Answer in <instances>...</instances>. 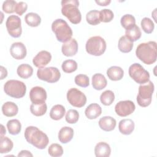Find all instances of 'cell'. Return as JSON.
I'll return each instance as SVG.
<instances>
[{
	"instance_id": "cell-1",
	"label": "cell",
	"mask_w": 157,
	"mask_h": 157,
	"mask_svg": "<svg viewBox=\"0 0 157 157\" xmlns=\"http://www.w3.org/2000/svg\"><path fill=\"white\" fill-rule=\"evenodd\" d=\"M24 136L29 144L38 149H44L49 142L47 135L36 126H28L25 129Z\"/></svg>"
},
{
	"instance_id": "cell-2",
	"label": "cell",
	"mask_w": 157,
	"mask_h": 157,
	"mask_svg": "<svg viewBox=\"0 0 157 157\" xmlns=\"http://www.w3.org/2000/svg\"><path fill=\"white\" fill-rule=\"evenodd\" d=\"M156 42L148 41L140 44L136 50V56L144 64L150 65L156 61Z\"/></svg>"
},
{
	"instance_id": "cell-3",
	"label": "cell",
	"mask_w": 157,
	"mask_h": 157,
	"mask_svg": "<svg viewBox=\"0 0 157 157\" xmlns=\"http://www.w3.org/2000/svg\"><path fill=\"white\" fill-rule=\"evenodd\" d=\"M61 4L62 14L71 23L78 24L81 21L82 15L78 9L79 2L77 0H63Z\"/></svg>"
},
{
	"instance_id": "cell-4",
	"label": "cell",
	"mask_w": 157,
	"mask_h": 157,
	"mask_svg": "<svg viewBox=\"0 0 157 157\" xmlns=\"http://www.w3.org/2000/svg\"><path fill=\"white\" fill-rule=\"evenodd\" d=\"M52 30L55 33L57 40L63 43L69 40L73 34L67 23L62 18H58L53 21Z\"/></svg>"
},
{
	"instance_id": "cell-5",
	"label": "cell",
	"mask_w": 157,
	"mask_h": 157,
	"mask_svg": "<svg viewBox=\"0 0 157 157\" xmlns=\"http://www.w3.org/2000/svg\"><path fill=\"white\" fill-rule=\"evenodd\" d=\"M5 93L16 99L23 98L26 92V86L21 81L17 80H9L4 85Z\"/></svg>"
},
{
	"instance_id": "cell-6",
	"label": "cell",
	"mask_w": 157,
	"mask_h": 157,
	"mask_svg": "<svg viewBox=\"0 0 157 157\" xmlns=\"http://www.w3.org/2000/svg\"><path fill=\"white\" fill-rule=\"evenodd\" d=\"M154 90V84L150 80L139 86V93L137 96V102L139 105L146 107L151 104Z\"/></svg>"
},
{
	"instance_id": "cell-7",
	"label": "cell",
	"mask_w": 157,
	"mask_h": 157,
	"mask_svg": "<svg viewBox=\"0 0 157 157\" xmlns=\"http://www.w3.org/2000/svg\"><path fill=\"white\" fill-rule=\"evenodd\" d=\"M106 47L105 40L99 36L91 37L88 39L85 45L86 52L91 55L96 56L102 55L105 52Z\"/></svg>"
},
{
	"instance_id": "cell-8",
	"label": "cell",
	"mask_w": 157,
	"mask_h": 157,
	"mask_svg": "<svg viewBox=\"0 0 157 157\" xmlns=\"http://www.w3.org/2000/svg\"><path fill=\"white\" fill-rule=\"evenodd\" d=\"M130 77L136 83L142 85L150 80V74L139 63H134L131 65L128 70Z\"/></svg>"
},
{
	"instance_id": "cell-9",
	"label": "cell",
	"mask_w": 157,
	"mask_h": 157,
	"mask_svg": "<svg viewBox=\"0 0 157 157\" xmlns=\"http://www.w3.org/2000/svg\"><path fill=\"white\" fill-rule=\"evenodd\" d=\"M37 76L41 80L52 83L57 82L59 80L61 73L59 69L55 67H41L38 69Z\"/></svg>"
},
{
	"instance_id": "cell-10",
	"label": "cell",
	"mask_w": 157,
	"mask_h": 157,
	"mask_svg": "<svg viewBox=\"0 0 157 157\" xmlns=\"http://www.w3.org/2000/svg\"><path fill=\"white\" fill-rule=\"evenodd\" d=\"M6 26L8 33L14 38L20 37L22 33L21 19L17 15H12L8 17L6 22Z\"/></svg>"
},
{
	"instance_id": "cell-11",
	"label": "cell",
	"mask_w": 157,
	"mask_h": 157,
	"mask_svg": "<svg viewBox=\"0 0 157 157\" xmlns=\"http://www.w3.org/2000/svg\"><path fill=\"white\" fill-rule=\"evenodd\" d=\"M67 99L71 105L78 108L83 107L86 103L85 94L75 88H70L67 91Z\"/></svg>"
},
{
	"instance_id": "cell-12",
	"label": "cell",
	"mask_w": 157,
	"mask_h": 157,
	"mask_svg": "<svg viewBox=\"0 0 157 157\" xmlns=\"http://www.w3.org/2000/svg\"><path fill=\"white\" fill-rule=\"evenodd\" d=\"M136 109L134 103L130 100L119 101L115 106L116 113L122 117H126L134 112Z\"/></svg>"
},
{
	"instance_id": "cell-13",
	"label": "cell",
	"mask_w": 157,
	"mask_h": 157,
	"mask_svg": "<svg viewBox=\"0 0 157 157\" xmlns=\"http://www.w3.org/2000/svg\"><path fill=\"white\" fill-rule=\"evenodd\" d=\"M47 95L45 90L41 86H34L29 91V98L32 104H39L44 103Z\"/></svg>"
},
{
	"instance_id": "cell-14",
	"label": "cell",
	"mask_w": 157,
	"mask_h": 157,
	"mask_svg": "<svg viewBox=\"0 0 157 157\" xmlns=\"http://www.w3.org/2000/svg\"><path fill=\"white\" fill-rule=\"evenodd\" d=\"M52 59L51 53L46 50L39 52L33 59V64L38 67L41 68L47 66Z\"/></svg>"
},
{
	"instance_id": "cell-15",
	"label": "cell",
	"mask_w": 157,
	"mask_h": 157,
	"mask_svg": "<svg viewBox=\"0 0 157 157\" xmlns=\"http://www.w3.org/2000/svg\"><path fill=\"white\" fill-rule=\"evenodd\" d=\"M11 56L16 59H24L27 54V50L25 45L20 42H14L12 44L10 48Z\"/></svg>"
},
{
	"instance_id": "cell-16",
	"label": "cell",
	"mask_w": 157,
	"mask_h": 157,
	"mask_svg": "<svg viewBox=\"0 0 157 157\" xmlns=\"http://www.w3.org/2000/svg\"><path fill=\"white\" fill-rule=\"evenodd\" d=\"M78 51V43L77 40L71 38L69 40L64 42L61 47V52L66 56H72L75 55Z\"/></svg>"
},
{
	"instance_id": "cell-17",
	"label": "cell",
	"mask_w": 157,
	"mask_h": 157,
	"mask_svg": "<svg viewBox=\"0 0 157 157\" xmlns=\"http://www.w3.org/2000/svg\"><path fill=\"white\" fill-rule=\"evenodd\" d=\"M98 123L100 128L107 132L113 130L117 124L115 119L110 116H104L101 118Z\"/></svg>"
},
{
	"instance_id": "cell-18",
	"label": "cell",
	"mask_w": 157,
	"mask_h": 157,
	"mask_svg": "<svg viewBox=\"0 0 157 157\" xmlns=\"http://www.w3.org/2000/svg\"><path fill=\"white\" fill-rule=\"evenodd\" d=\"M135 127L134 122L131 119H123L120 120L118 124V129L120 132L124 135L131 134Z\"/></svg>"
},
{
	"instance_id": "cell-19",
	"label": "cell",
	"mask_w": 157,
	"mask_h": 157,
	"mask_svg": "<svg viewBox=\"0 0 157 157\" xmlns=\"http://www.w3.org/2000/svg\"><path fill=\"white\" fill-rule=\"evenodd\" d=\"M110 153V147L106 142H98L94 147V154L96 157H109Z\"/></svg>"
},
{
	"instance_id": "cell-20",
	"label": "cell",
	"mask_w": 157,
	"mask_h": 157,
	"mask_svg": "<svg viewBox=\"0 0 157 157\" xmlns=\"http://www.w3.org/2000/svg\"><path fill=\"white\" fill-rule=\"evenodd\" d=\"M102 113L101 107L96 103H92L90 104L85 110V114L86 117L90 119H96L99 117Z\"/></svg>"
},
{
	"instance_id": "cell-21",
	"label": "cell",
	"mask_w": 157,
	"mask_h": 157,
	"mask_svg": "<svg viewBox=\"0 0 157 157\" xmlns=\"http://www.w3.org/2000/svg\"><path fill=\"white\" fill-rule=\"evenodd\" d=\"M74 129L69 126H64L58 132V139L62 144H67L70 142L74 136Z\"/></svg>"
},
{
	"instance_id": "cell-22",
	"label": "cell",
	"mask_w": 157,
	"mask_h": 157,
	"mask_svg": "<svg viewBox=\"0 0 157 157\" xmlns=\"http://www.w3.org/2000/svg\"><path fill=\"white\" fill-rule=\"evenodd\" d=\"M107 84V80L104 75L96 73L92 77V86L96 90H101L106 87Z\"/></svg>"
},
{
	"instance_id": "cell-23",
	"label": "cell",
	"mask_w": 157,
	"mask_h": 157,
	"mask_svg": "<svg viewBox=\"0 0 157 157\" xmlns=\"http://www.w3.org/2000/svg\"><path fill=\"white\" fill-rule=\"evenodd\" d=\"M18 112V108L16 104L13 102L7 101L2 105V112L4 115L7 117L15 116Z\"/></svg>"
},
{
	"instance_id": "cell-24",
	"label": "cell",
	"mask_w": 157,
	"mask_h": 157,
	"mask_svg": "<svg viewBox=\"0 0 157 157\" xmlns=\"http://www.w3.org/2000/svg\"><path fill=\"white\" fill-rule=\"evenodd\" d=\"M107 75L109 78L113 81L120 80L124 75L123 69L119 66H111L107 70Z\"/></svg>"
},
{
	"instance_id": "cell-25",
	"label": "cell",
	"mask_w": 157,
	"mask_h": 157,
	"mask_svg": "<svg viewBox=\"0 0 157 157\" xmlns=\"http://www.w3.org/2000/svg\"><path fill=\"white\" fill-rule=\"evenodd\" d=\"M118 47L122 53H129L133 48V42L129 40L125 36H123L118 40Z\"/></svg>"
},
{
	"instance_id": "cell-26",
	"label": "cell",
	"mask_w": 157,
	"mask_h": 157,
	"mask_svg": "<svg viewBox=\"0 0 157 157\" xmlns=\"http://www.w3.org/2000/svg\"><path fill=\"white\" fill-rule=\"evenodd\" d=\"M66 113L64 107L61 104H56L52 107L50 112V117L54 120H61Z\"/></svg>"
},
{
	"instance_id": "cell-27",
	"label": "cell",
	"mask_w": 157,
	"mask_h": 157,
	"mask_svg": "<svg viewBox=\"0 0 157 157\" xmlns=\"http://www.w3.org/2000/svg\"><path fill=\"white\" fill-rule=\"evenodd\" d=\"M142 35V33L139 27L137 25H134L132 27L126 29L125 36L131 41L135 42L139 40Z\"/></svg>"
},
{
	"instance_id": "cell-28",
	"label": "cell",
	"mask_w": 157,
	"mask_h": 157,
	"mask_svg": "<svg viewBox=\"0 0 157 157\" xmlns=\"http://www.w3.org/2000/svg\"><path fill=\"white\" fill-rule=\"evenodd\" d=\"M17 72L20 77L26 79L33 75V69L28 64H21L18 66Z\"/></svg>"
},
{
	"instance_id": "cell-29",
	"label": "cell",
	"mask_w": 157,
	"mask_h": 157,
	"mask_svg": "<svg viewBox=\"0 0 157 157\" xmlns=\"http://www.w3.org/2000/svg\"><path fill=\"white\" fill-rule=\"evenodd\" d=\"M13 147L12 140L8 137L1 136L0 139V153L1 154L10 152Z\"/></svg>"
},
{
	"instance_id": "cell-30",
	"label": "cell",
	"mask_w": 157,
	"mask_h": 157,
	"mask_svg": "<svg viewBox=\"0 0 157 157\" xmlns=\"http://www.w3.org/2000/svg\"><path fill=\"white\" fill-rule=\"evenodd\" d=\"M26 23L31 27H37L41 23L40 17L36 13L29 12L25 17Z\"/></svg>"
},
{
	"instance_id": "cell-31",
	"label": "cell",
	"mask_w": 157,
	"mask_h": 157,
	"mask_svg": "<svg viewBox=\"0 0 157 157\" xmlns=\"http://www.w3.org/2000/svg\"><path fill=\"white\" fill-rule=\"evenodd\" d=\"M7 128L9 134L12 135H17L21 130V124L18 120L12 119L7 121Z\"/></svg>"
},
{
	"instance_id": "cell-32",
	"label": "cell",
	"mask_w": 157,
	"mask_h": 157,
	"mask_svg": "<svg viewBox=\"0 0 157 157\" xmlns=\"http://www.w3.org/2000/svg\"><path fill=\"white\" fill-rule=\"evenodd\" d=\"M47 110V106L45 102L39 104H32L30 105V111L33 115L36 117L44 115Z\"/></svg>"
},
{
	"instance_id": "cell-33",
	"label": "cell",
	"mask_w": 157,
	"mask_h": 157,
	"mask_svg": "<svg viewBox=\"0 0 157 157\" xmlns=\"http://www.w3.org/2000/svg\"><path fill=\"white\" fill-rule=\"evenodd\" d=\"M86 20L91 25H97L101 23L99 18V11L92 10L89 11L86 15Z\"/></svg>"
},
{
	"instance_id": "cell-34",
	"label": "cell",
	"mask_w": 157,
	"mask_h": 157,
	"mask_svg": "<svg viewBox=\"0 0 157 157\" xmlns=\"http://www.w3.org/2000/svg\"><path fill=\"white\" fill-rule=\"evenodd\" d=\"M115 100V94L111 90H105L100 96V101L104 105H110Z\"/></svg>"
},
{
	"instance_id": "cell-35",
	"label": "cell",
	"mask_w": 157,
	"mask_h": 157,
	"mask_svg": "<svg viewBox=\"0 0 157 157\" xmlns=\"http://www.w3.org/2000/svg\"><path fill=\"white\" fill-rule=\"evenodd\" d=\"M120 23L125 29H128L136 25V19L132 15L125 14L121 17Z\"/></svg>"
},
{
	"instance_id": "cell-36",
	"label": "cell",
	"mask_w": 157,
	"mask_h": 157,
	"mask_svg": "<svg viewBox=\"0 0 157 157\" xmlns=\"http://www.w3.org/2000/svg\"><path fill=\"white\" fill-rule=\"evenodd\" d=\"M77 63L73 59H67L63 61L61 67L66 73H72L77 69Z\"/></svg>"
},
{
	"instance_id": "cell-37",
	"label": "cell",
	"mask_w": 157,
	"mask_h": 157,
	"mask_svg": "<svg viewBox=\"0 0 157 157\" xmlns=\"http://www.w3.org/2000/svg\"><path fill=\"white\" fill-rule=\"evenodd\" d=\"M140 25L143 31L147 34H151L154 30L155 24L150 18H143L141 20Z\"/></svg>"
},
{
	"instance_id": "cell-38",
	"label": "cell",
	"mask_w": 157,
	"mask_h": 157,
	"mask_svg": "<svg viewBox=\"0 0 157 157\" xmlns=\"http://www.w3.org/2000/svg\"><path fill=\"white\" fill-rule=\"evenodd\" d=\"M48 154L52 157H59L63 154V149L61 145L58 144H52L48 148Z\"/></svg>"
},
{
	"instance_id": "cell-39",
	"label": "cell",
	"mask_w": 157,
	"mask_h": 157,
	"mask_svg": "<svg viewBox=\"0 0 157 157\" xmlns=\"http://www.w3.org/2000/svg\"><path fill=\"white\" fill-rule=\"evenodd\" d=\"M114 17V14L110 9H104L99 11V18L101 22L108 23L111 21Z\"/></svg>"
},
{
	"instance_id": "cell-40",
	"label": "cell",
	"mask_w": 157,
	"mask_h": 157,
	"mask_svg": "<svg viewBox=\"0 0 157 157\" xmlns=\"http://www.w3.org/2000/svg\"><path fill=\"white\" fill-rule=\"evenodd\" d=\"M74 82L77 85L83 88H86L90 85L89 77L85 74L77 75L75 77Z\"/></svg>"
},
{
	"instance_id": "cell-41",
	"label": "cell",
	"mask_w": 157,
	"mask_h": 157,
	"mask_svg": "<svg viewBox=\"0 0 157 157\" xmlns=\"http://www.w3.org/2000/svg\"><path fill=\"white\" fill-rule=\"evenodd\" d=\"M66 121L69 124L76 123L79 118V113L77 110L69 109L66 113Z\"/></svg>"
},
{
	"instance_id": "cell-42",
	"label": "cell",
	"mask_w": 157,
	"mask_h": 157,
	"mask_svg": "<svg viewBox=\"0 0 157 157\" xmlns=\"http://www.w3.org/2000/svg\"><path fill=\"white\" fill-rule=\"evenodd\" d=\"M17 2L13 0L5 1L2 6V9L5 13H12L15 12Z\"/></svg>"
},
{
	"instance_id": "cell-43",
	"label": "cell",
	"mask_w": 157,
	"mask_h": 157,
	"mask_svg": "<svg viewBox=\"0 0 157 157\" xmlns=\"http://www.w3.org/2000/svg\"><path fill=\"white\" fill-rule=\"evenodd\" d=\"M27 8H28L27 4L25 2L20 1L18 2L17 4L15 12L19 15H22L26 11Z\"/></svg>"
},
{
	"instance_id": "cell-44",
	"label": "cell",
	"mask_w": 157,
	"mask_h": 157,
	"mask_svg": "<svg viewBox=\"0 0 157 157\" xmlns=\"http://www.w3.org/2000/svg\"><path fill=\"white\" fill-rule=\"evenodd\" d=\"M95 2L97 4H98L100 6H108L111 2V1L110 0H104V1L96 0Z\"/></svg>"
},
{
	"instance_id": "cell-45",
	"label": "cell",
	"mask_w": 157,
	"mask_h": 157,
	"mask_svg": "<svg viewBox=\"0 0 157 157\" xmlns=\"http://www.w3.org/2000/svg\"><path fill=\"white\" fill-rule=\"evenodd\" d=\"M18 156H33V155L28 150H21L18 154Z\"/></svg>"
},
{
	"instance_id": "cell-46",
	"label": "cell",
	"mask_w": 157,
	"mask_h": 157,
	"mask_svg": "<svg viewBox=\"0 0 157 157\" xmlns=\"http://www.w3.org/2000/svg\"><path fill=\"white\" fill-rule=\"evenodd\" d=\"M0 68H1V79L2 80L7 76V71L6 68L3 67L2 66H1Z\"/></svg>"
},
{
	"instance_id": "cell-47",
	"label": "cell",
	"mask_w": 157,
	"mask_h": 157,
	"mask_svg": "<svg viewBox=\"0 0 157 157\" xmlns=\"http://www.w3.org/2000/svg\"><path fill=\"white\" fill-rule=\"evenodd\" d=\"M1 136H4V134H6V129L4 128V126L2 124H1Z\"/></svg>"
}]
</instances>
